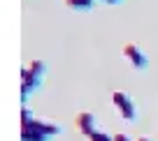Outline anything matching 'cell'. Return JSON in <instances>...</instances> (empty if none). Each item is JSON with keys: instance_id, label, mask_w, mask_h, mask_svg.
<instances>
[{"instance_id": "obj_3", "label": "cell", "mask_w": 158, "mask_h": 141, "mask_svg": "<svg viewBox=\"0 0 158 141\" xmlns=\"http://www.w3.org/2000/svg\"><path fill=\"white\" fill-rule=\"evenodd\" d=\"M123 56L130 60V65L133 67H137V69H144L149 65V58H147V53H144L142 49H139L137 44H123Z\"/></svg>"}, {"instance_id": "obj_8", "label": "cell", "mask_w": 158, "mask_h": 141, "mask_svg": "<svg viewBox=\"0 0 158 141\" xmlns=\"http://www.w3.org/2000/svg\"><path fill=\"white\" fill-rule=\"evenodd\" d=\"M114 141H133L128 134H114Z\"/></svg>"}, {"instance_id": "obj_10", "label": "cell", "mask_w": 158, "mask_h": 141, "mask_svg": "<svg viewBox=\"0 0 158 141\" xmlns=\"http://www.w3.org/2000/svg\"><path fill=\"white\" fill-rule=\"evenodd\" d=\"M135 141H149V139H147V136H139V139H135Z\"/></svg>"}, {"instance_id": "obj_2", "label": "cell", "mask_w": 158, "mask_h": 141, "mask_svg": "<svg viewBox=\"0 0 158 141\" xmlns=\"http://www.w3.org/2000/svg\"><path fill=\"white\" fill-rule=\"evenodd\" d=\"M112 104H114V107H118V111H121L123 120H130V123H133L135 118H137V109H135V102L128 97V95H126L123 90L112 92Z\"/></svg>"}, {"instance_id": "obj_1", "label": "cell", "mask_w": 158, "mask_h": 141, "mask_svg": "<svg viewBox=\"0 0 158 141\" xmlns=\"http://www.w3.org/2000/svg\"><path fill=\"white\" fill-rule=\"evenodd\" d=\"M44 63H40V60H33L30 65H26L23 69H21V100H23V104L28 102L30 92L37 90L40 83H42V79H44Z\"/></svg>"}, {"instance_id": "obj_4", "label": "cell", "mask_w": 158, "mask_h": 141, "mask_svg": "<svg viewBox=\"0 0 158 141\" xmlns=\"http://www.w3.org/2000/svg\"><path fill=\"white\" fill-rule=\"evenodd\" d=\"M77 125H79V130H81V134H84L86 139H89L91 134H95V132H98V127H95V116H93V113H89V111L79 113Z\"/></svg>"}, {"instance_id": "obj_7", "label": "cell", "mask_w": 158, "mask_h": 141, "mask_svg": "<svg viewBox=\"0 0 158 141\" xmlns=\"http://www.w3.org/2000/svg\"><path fill=\"white\" fill-rule=\"evenodd\" d=\"M89 141H114V136H109V134H105V132H95V134H91L89 136Z\"/></svg>"}, {"instance_id": "obj_9", "label": "cell", "mask_w": 158, "mask_h": 141, "mask_svg": "<svg viewBox=\"0 0 158 141\" xmlns=\"http://www.w3.org/2000/svg\"><path fill=\"white\" fill-rule=\"evenodd\" d=\"M105 2H109V5H116V2H121V0H105Z\"/></svg>"}, {"instance_id": "obj_6", "label": "cell", "mask_w": 158, "mask_h": 141, "mask_svg": "<svg viewBox=\"0 0 158 141\" xmlns=\"http://www.w3.org/2000/svg\"><path fill=\"white\" fill-rule=\"evenodd\" d=\"M65 5L70 10H79V12H86L95 5V0H65Z\"/></svg>"}, {"instance_id": "obj_5", "label": "cell", "mask_w": 158, "mask_h": 141, "mask_svg": "<svg viewBox=\"0 0 158 141\" xmlns=\"http://www.w3.org/2000/svg\"><path fill=\"white\" fill-rule=\"evenodd\" d=\"M21 141H51V136L35 127H21Z\"/></svg>"}]
</instances>
